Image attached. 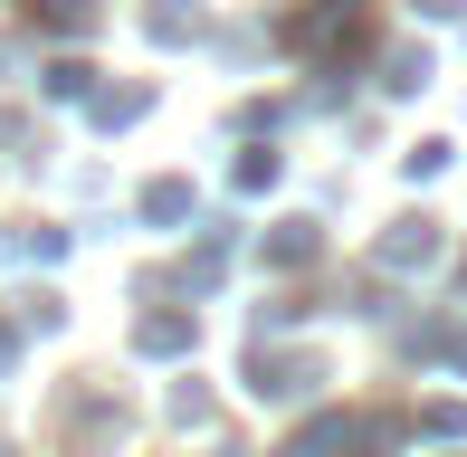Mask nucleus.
I'll return each instance as SVG.
<instances>
[{"label": "nucleus", "instance_id": "2", "mask_svg": "<svg viewBox=\"0 0 467 457\" xmlns=\"http://www.w3.org/2000/svg\"><path fill=\"white\" fill-rule=\"evenodd\" d=\"M430 439H467V410L458 401H430Z\"/></svg>", "mask_w": 467, "mask_h": 457}, {"label": "nucleus", "instance_id": "4", "mask_svg": "<svg viewBox=\"0 0 467 457\" xmlns=\"http://www.w3.org/2000/svg\"><path fill=\"white\" fill-rule=\"evenodd\" d=\"M420 10H430V19H467V0H420Z\"/></svg>", "mask_w": 467, "mask_h": 457}, {"label": "nucleus", "instance_id": "1", "mask_svg": "<svg viewBox=\"0 0 467 457\" xmlns=\"http://www.w3.org/2000/svg\"><path fill=\"white\" fill-rule=\"evenodd\" d=\"M381 258H391V267H430V258H439V228H430V219H420V228H391Z\"/></svg>", "mask_w": 467, "mask_h": 457}, {"label": "nucleus", "instance_id": "3", "mask_svg": "<svg viewBox=\"0 0 467 457\" xmlns=\"http://www.w3.org/2000/svg\"><path fill=\"white\" fill-rule=\"evenodd\" d=\"M334 439H344V429H315V439H306V448H296V457H325Z\"/></svg>", "mask_w": 467, "mask_h": 457}]
</instances>
